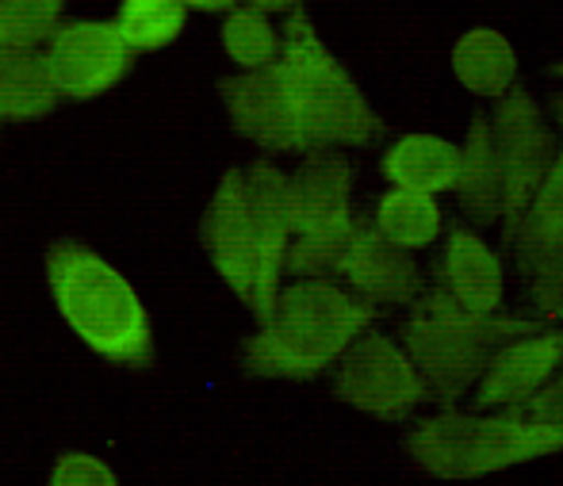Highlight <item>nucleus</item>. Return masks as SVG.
I'll use <instances>...</instances> for the list:
<instances>
[{
    "mask_svg": "<svg viewBox=\"0 0 563 486\" xmlns=\"http://www.w3.org/2000/svg\"><path fill=\"white\" fill-rule=\"evenodd\" d=\"M452 77L460 89L483 100H503L506 92L518 89V51L495 27H472L452 43L449 54Z\"/></svg>",
    "mask_w": 563,
    "mask_h": 486,
    "instance_id": "18",
    "label": "nucleus"
},
{
    "mask_svg": "<svg viewBox=\"0 0 563 486\" xmlns=\"http://www.w3.org/2000/svg\"><path fill=\"white\" fill-rule=\"evenodd\" d=\"M549 74H552V77H560V81H563V58H560V62H552Z\"/></svg>",
    "mask_w": 563,
    "mask_h": 486,
    "instance_id": "31",
    "label": "nucleus"
},
{
    "mask_svg": "<svg viewBox=\"0 0 563 486\" xmlns=\"http://www.w3.org/2000/svg\"><path fill=\"white\" fill-rule=\"evenodd\" d=\"M549 119H552V126H556L560 139H563V92H552V97H549Z\"/></svg>",
    "mask_w": 563,
    "mask_h": 486,
    "instance_id": "30",
    "label": "nucleus"
},
{
    "mask_svg": "<svg viewBox=\"0 0 563 486\" xmlns=\"http://www.w3.org/2000/svg\"><path fill=\"white\" fill-rule=\"evenodd\" d=\"M544 318L537 314H475L452 299L445 284L430 280L422 299L410 307L399 325V341L426 376L433 398L456 406L483 379L495 353L514 338L544 330Z\"/></svg>",
    "mask_w": 563,
    "mask_h": 486,
    "instance_id": "2",
    "label": "nucleus"
},
{
    "mask_svg": "<svg viewBox=\"0 0 563 486\" xmlns=\"http://www.w3.org/2000/svg\"><path fill=\"white\" fill-rule=\"evenodd\" d=\"M526 413L537 421H549V426H563V372L526 406Z\"/></svg>",
    "mask_w": 563,
    "mask_h": 486,
    "instance_id": "27",
    "label": "nucleus"
},
{
    "mask_svg": "<svg viewBox=\"0 0 563 486\" xmlns=\"http://www.w3.org/2000/svg\"><path fill=\"white\" fill-rule=\"evenodd\" d=\"M0 119H8V115H4V103H0Z\"/></svg>",
    "mask_w": 563,
    "mask_h": 486,
    "instance_id": "32",
    "label": "nucleus"
},
{
    "mask_svg": "<svg viewBox=\"0 0 563 486\" xmlns=\"http://www.w3.org/2000/svg\"><path fill=\"white\" fill-rule=\"evenodd\" d=\"M460 219L475 230L503 222V165H498L490 111H472L464 142H460V177H456Z\"/></svg>",
    "mask_w": 563,
    "mask_h": 486,
    "instance_id": "16",
    "label": "nucleus"
},
{
    "mask_svg": "<svg viewBox=\"0 0 563 486\" xmlns=\"http://www.w3.org/2000/svg\"><path fill=\"white\" fill-rule=\"evenodd\" d=\"M338 280L356 299L368 302V307H407V310L430 288L415 253L387 242L376 230V222H372V214L356 219L353 242H349L345 257H341Z\"/></svg>",
    "mask_w": 563,
    "mask_h": 486,
    "instance_id": "11",
    "label": "nucleus"
},
{
    "mask_svg": "<svg viewBox=\"0 0 563 486\" xmlns=\"http://www.w3.org/2000/svg\"><path fill=\"white\" fill-rule=\"evenodd\" d=\"M430 273H433L430 280L445 284L460 307L475 310V314H498L503 310L506 299L503 257L464 219L449 222L445 245H441Z\"/></svg>",
    "mask_w": 563,
    "mask_h": 486,
    "instance_id": "15",
    "label": "nucleus"
},
{
    "mask_svg": "<svg viewBox=\"0 0 563 486\" xmlns=\"http://www.w3.org/2000/svg\"><path fill=\"white\" fill-rule=\"evenodd\" d=\"M372 222L387 242L402 245V250H430L441 234L449 230L445 211H441L438 196L430 192H410V188H387L372 207Z\"/></svg>",
    "mask_w": 563,
    "mask_h": 486,
    "instance_id": "20",
    "label": "nucleus"
},
{
    "mask_svg": "<svg viewBox=\"0 0 563 486\" xmlns=\"http://www.w3.org/2000/svg\"><path fill=\"white\" fill-rule=\"evenodd\" d=\"M185 8H196V12H234L238 0H180Z\"/></svg>",
    "mask_w": 563,
    "mask_h": 486,
    "instance_id": "29",
    "label": "nucleus"
},
{
    "mask_svg": "<svg viewBox=\"0 0 563 486\" xmlns=\"http://www.w3.org/2000/svg\"><path fill=\"white\" fill-rule=\"evenodd\" d=\"M490 131H495L498 165H503V234L498 245L510 250L521 219H526L533 196L549 180L552 165L560 162L563 142L552 126L549 111L533 100L529 89H514L490 108Z\"/></svg>",
    "mask_w": 563,
    "mask_h": 486,
    "instance_id": "7",
    "label": "nucleus"
},
{
    "mask_svg": "<svg viewBox=\"0 0 563 486\" xmlns=\"http://www.w3.org/2000/svg\"><path fill=\"white\" fill-rule=\"evenodd\" d=\"M185 15L188 8L180 0H123L115 27L134 54H146L177 43V35L185 31Z\"/></svg>",
    "mask_w": 563,
    "mask_h": 486,
    "instance_id": "23",
    "label": "nucleus"
},
{
    "mask_svg": "<svg viewBox=\"0 0 563 486\" xmlns=\"http://www.w3.org/2000/svg\"><path fill=\"white\" fill-rule=\"evenodd\" d=\"M510 257L514 268H518V280H526L541 265H552V261L563 257V154L552 165L541 192L529 203L526 219H521L518 234H514Z\"/></svg>",
    "mask_w": 563,
    "mask_h": 486,
    "instance_id": "19",
    "label": "nucleus"
},
{
    "mask_svg": "<svg viewBox=\"0 0 563 486\" xmlns=\"http://www.w3.org/2000/svg\"><path fill=\"white\" fill-rule=\"evenodd\" d=\"M46 284L69 330L97 356L123 368L154 364V330L142 299L100 253L81 242H54L46 253Z\"/></svg>",
    "mask_w": 563,
    "mask_h": 486,
    "instance_id": "3",
    "label": "nucleus"
},
{
    "mask_svg": "<svg viewBox=\"0 0 563 486\" xmlns=\"http://www.w3.org/2000/svg\"><path fill=\"white\" fill-rule=\"evenodd\" d=\"M250 8H261V12H296V8H303V0H245Z\"/></svg>",
    "mask_w": 563,
    "mask_h": 486,
    "instance_id": "28",
    "label": "nucleus"
},
{
    "mask_svg": "<svg viewBox=\"0 0 563 486\" xmlns=\"http://www.w3.org/2000/svg\"><path fill=\"white\" fill-rule=\"evenodd\" d=\"M379 173L391 188L410 192L445 196L456 192L460 177V142H449L441 134H402L379 157Z\"/></svg>",
    "mask_w": 563,
    "mask_h": 486,
    "instance_id": "17",
    "label": "nucleus"
},
{
    "mask_svg": "<svg viewBox=\"0 0 563 486\" xmlns=\"http://www.w3.org/2000/svg\"><path fill=\"white\" fill-rule=\"evenodd\" d=\"M51 486H119V483L104 460L85 456V452H66V456L54 464Z\"/></svg>",
    "mask_w": 563,
    "mask_h": 486,
    "instance_id": "26",
    "label": "nucleus"
},
{
    "mask_svg": "<svg viewBox=\"0 0 563 486\" xmlns=\"http://www.w3.org/2000/svg\"><path fill=\"white\" fill-rule=\"evenodd\" d=\"M372 322L376 307L341 280H291L276 299V314L245 338L242 372L253 379H319Z\"/></svg>",
    "mask_w": 563,
    "mask_h": 486,
    "instance_id": "1",
    "label": "nucleus"
},
{
    "mask_svg": "<svg viewBox=\"0 0 563 486\" xmlns=\"http://www.w3.org/2000/svg\"><path fill=\"white\" fill-rule=\"evenodd\" d=\"M200 242L216 273L245 307H253L257 288V234H253L245 169H227L200 222Z\"/></svg>",
    "mask_w": 563,
    "mask_h": 486,
    "instance_id": "13",
    "label": "nucleus"
},
{
    "mask_svg": "<svg viewBox=\"0 0 563 486\" xmlns=\"http://www.w3.org/2000/svg\"><path fill=\"white\" fill-rule=\"evenodd\" d=\"M219 97L230 111V126L261 154H303L299 146L296 100L284 81L280 66L234 74L219 81Z\"/></svg>",
    "mask_w": 563,
    "mask_h": 486,
    "instance_id": "12",
    "label": "nucleus"
},
{
    "mask_svg": "<svg viewBox=\"0 0 563 486\" xmlns=\"http://www.w3.org/2000/svg\"><path fill=\"white\" fill-rule=\"evenodd\" d=\"M521 299H526L529 314L544 318V322H563V257L552 265H541L533 276L521 280Z\"/></svg>",
    "mask_w": 563,
    "mask_h": 486,
    "instance_id": "25",
    "label": "nucleus"
},
{
    "mask_svg": "<svg viewBox=\"0 0 563 486\" xmlns=\"http://www.w3.org/2000/svg\"><path fill=\"white\" fill-rule=\"evenodd\" d=\"M58 85L51 77V62L38 51H4L0 54V103L8 119H43L58 103Z\"/></svg>",
    "mask_w": 563,
    "mask_h": 486,
    "instance_id": "21",
    "label": "nucleus"
},
{
    "mask_svg": "<svg viewBox=\"0 0 563 486\" xmlns=\"http://www.w3.org/2000/svg\"><path fill=\"white\" fill-rule=\"evenodd\" d=\"M223 51L242 74L268 69V66H276L284 54V31L273 27L268 12L250 8V4H238L223 20Z\"/></svg>",
    "mask_w": 563,
    "mask_h": 486,
    "instance_id": "22",
    "label": "nucleus"
},
{
    "mask_svg": "<svg viewBox=\"0 0 563 486\" xmlns=\"http://www.w3.org/2000/svg\"><path fill=\"white\" fill-rule=\"evenodd\" d=\"M563 372V330L544 325L506 341L472 390L475 410H526Z\"/></svg>",
    "mask_w": 563,
    "mask_h": 486,
    "instance_id": "14",
    "label": "nucleus"
},
{
    "mask_svg": "<svg viewBox=\"0 0 563 486\" xmlns=\"http://www.w3.org/2000/svg\"><path fill=\"white\" fill-rule=\"evenodd\" d=\"M402 449L433 479H483L506 467L563 452V426L529 418L526 410H475L456 406L410 421Z\"/></svg>",
    "mask_w": 563,
    "mask_h": 486,
    "instance_id": "5",
    "label": "nucleus"
},
{
    "mask_svg": "<svg viewBox=\"0 0 563 486\" xmlns=\"http://www.w3.org/2000/svg\"><path fill=\"white\" fill-rule=\"evenodd\" d=\"M334 398L379 421H407L422 402H430L433 390L399 338H387L376 325L364 330L345 356L330 368Z\"/></svg>",
    "mask_w": 563,
    "mask_h": 486,
    "instance_id": "8",
    "label": "nucleus"
},
{
    "mask_svg": "<svg viewBox=\"0 0 563 486\" xmlns=\"http://www.w3.org/2000/svg\"><path fill=\"white\" fill-rule=\"evenodd\" d=\"M245 192H250L253 234H257V288H253V318L261 325L276 314V299L288 276V250L296 227H291V177L276 169L268 157L245 169Z\"/></svg>",
    "mask_w": 563,
    "mask_h": 486,
    "instance_id": "9",
    "label": "nucleus"
},
{
    "mask_svg": "<svg viewBox=\"0 0 563 486\" xmlns=\"http://www.w3.org/2000/svg\"><path fill=\"white\" fill-rule=\"evenodd\" d=\"M51 77L62 97L92 100L112 92L134 66V51L108 20H69L46 43Z\"/></svg>",
    "mask_w": 563,
    "mask_h": 486,
    "instance_id": "10",
    "label": "nucleus"
},
{
    "mask_svg": "<svg viewBox=\"0 0 563 486\" xmlns=\"http://www.w3.org/2000/svg\"><path fill=\"white\" fill-rule=\"evenodd\" d=\"M356 169L345 150H314L303 154L291 173V238L288 276L291 280H338L341 257L361 214L353 211Z\"/></svg>",
    "mask_w": 563,
    "mask_h": 486,
    "instance_id": "6",
    "label": "nucleus"
},
{
    "mask_svg": "<svg viewBox=\"0 0 563 486\" xmlns=\"http://www.w3.org/2000/svg\"><path fill=\"white\" fill-rule=\"evenodd\" d=\"M284 54L280 74L296 100L299 146L314 150H372L387 134V123L361 92L345 66L322 43L314 20L296 8L284 20Z\"/></svg>",
    "mask_w": 563,
    "mask_h": 486,
    "instance_id": "4",
    "label": "nucleus"
},
{
    "mask_svg": "<svg viewBox=\"0 0 563 486\" xmlns=\"http://www.w3.org/2000/svg\"><path fill=\"white\" fill-rule=\"evenodd\" d=\"M66 0H0V54L38 51L62 27Z\"/></svg>",
    "mask_w": 563,
    "mask_h": 486,
    "instance_id": "24",
    "label": "nucleus"
}]
</instances>
